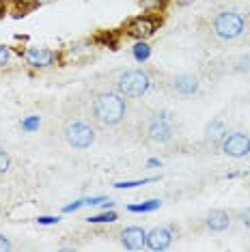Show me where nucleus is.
Returning a JSON list of instances; mask_svg holds the SVG:
<instances>
[{
    "label": "nucleus",
    "mask_w": 250,
    "mask_h": 252,
    "mask_svg": "<svg viewBox=\"0 0 250 252\" xmlns=\"http://www.w3.org/2000/svg\"><path fill=\"white\" fill-rule=\"evenodd\" d=\"M91 110H93V117L99 125H104V127H117L127 117V99L119 91L117 93L101 91V93L93 97Z\"/></svg>",
    "instance_id": "obj_1"
},
{
    "label": "nucleus",
    "mask_w": 250,
    "mask_h": 252,
    "mask_svg": "<svg viewBox=\"0 0 250 252\" xmlns=\"http://www.w3.org/2000/svg\"><path fill=\"white\" fill-rule=\"evenodd\" d=\"M151 89V76L143 69H127L117 78V91L125 99H138Z\"/></svg>",
    "instance_id": "obj_2"
},
{
    "label": "nucleus",
    "mask_w": 250,
    "mask_h": 252,
    "mask_svg": "<svg viewBox=\"0 0 250 252\" xmlns=\"http://www.w3.org/2000/svg\"><path fill=\"white\" fill-rule=\"evenodd\" d=\"M246 22L237 11H220L214 18V32L216 37L224 39V41H233L244 32Z\"/></svg>",
    "instance_id": "obj_3"
},
{
    "label": "nucleus",
    "mask_w": 250,
    "mask_h": 252,
    "mask_svg": "<svg viewBox=\"0 0 250 252\" xmlns=\"http://www.w3.org/2000/svg\"><path fill=\"white\" fill-rule=\"evenodd\" d=\"M62 136H65L67 145L73 147V149H89L91 145L97 138V131L95 127L87 121H69L62 129Z\"/></svg>",
    "instance_id": "obj_4"
},
{
    "label": "nucleus",
    "mask_w": 250,
    "mask_h": 252,
    "mask_svg": "<svg viewBox=\"0 0 250 252\" xmlns=\"http://www.w3.org/2000/svg\"><path fill=\"white\" fill-rule=\"evenodd\" d=\"M173 129H175V114L170 110H160L157 114H153L147 123V138L153 142H168L173 138Z\"/></svg>",
    "instance_id": "obj_5"
},
{
    "label": "nucleus",
    "mask_w": 250,
    "mask_h": 252,
    "mask_svg": "<svg viewBox=\"0 0 250 252\" xmlns=\"http://www.w3.org/2000/svg\"><path fill=\"white\" fill-rule=\"evenodd\" d=\"M222 153L229 158H246L250 156V136L235 131V134H226L222 140Z\"/></svg>",
    "instance_id": "obj_6"
},
{
    "label": "nucleus",
    "mask_w": 250,
    "mask_h": 252,
    "mask_svg": "<svg viewBox=\"0 0 250 252\" xmlns=\"http://www.w3.org/2000/svg\"><path fill=\"white\" fill-rule=\"evenodd\" d=\"M157 28V18H151V15H140V18H134L127 24V35L138 39V41H145L147 37H151Z\"/></svg>",
    "instance_id": "obj_7"
},
{
    "label": "nucleus",
    "mask_w": 250,
    "mask_h": 252,
    "mask_svg": "<svg viewBox=\"0 0 250 252\" xmlns=\"http://www.w3.org/2000/svg\"><path fill=\"white\" fill-rule=\"evenodd\" d=\"M173 244V233L166 226H157L147 233V248L149 250H166Z\"/></svg>",
    "instance_id": "obj_8"
},
{
    "label": "nucleus",
    "mask_w": 250,
    "mask_h": 252,
    "mask_svg": "<svg viewBox=\"0 0 250 252\" xmlns=\"http://www.w3.org/2000/svg\"><path fill=\"white\" fill-rule=\"evenodd\" d=\"M121 244L127 250H140L143 246H147V233L140 226H127L121 233Z\"/></svg>",
    "instance_id": "obj_9"
},
{
    "label": "nucleus",
    "mask_w": 250,
    "mask_h": 252,
    "mask_svg": "<svg viewBox=\"0 0 250 252\" xmlns=\"http://www.w3.org/2000/svg\"><path fill=\"white\" fill-rule=\"evenodd\" d=\"M24 59L31 67H50L54 63V52H50V50L45 48H28L24 52Z\"/></svg>",
    "instance_id": "obj_10"
},
{
    "label": "nucleus",
    "mask_w": 250,
    "mask_h": 252,
    "mask_svg": "<svg viewBox=\"0 0 250 252\" xmlns=\"http://www.w3.org/2000/svg\"><path fill=\"white\" fill-rule=\"evenodd\" d=\"M205 226L214 233H222L231 226V216L224 209H212L205 216Z\"/></svg>",
    "instance_id": "obj_11"
},
{
    "label": "nucleus",
    "mask_w": 250,
    "mask_h": 252,
    "mask_svg": "<svg viewBox=\"0 0 250 252\" xmlns=\"http://www.w3.org/2000/svg\"><path fill=\"white\" fill-rule=\"evenodd\" d=\"M198 78L196 76H190V73H181V76H177L173 80V89H175V93H179V95H184V97H190V95H194L198 93Z\"/></svg>",
    "instance_id": "obj_12"
},
{
    "label": "nucleus",
    "mask_w": 250,
    "mask_h": 252,
    "mask_svg": "<svg viewBox=\"0 0 250 252\" xmlns=\"http://www.w3.org/2000/svg\"><path fill=\"white\" fill-rule=\"evenodd\" d=\"M224 136H226V125L222 123V121H212L205 127V142H222L224 140Z\"/></svg>",
    "instance_id": "obj_13"
},
{
    "label": "nucleus",
    "mask_w": 250,
    "mask_h": 252,
    "mask_svg": "<svg viewBox=\"0 0 250 252\" xmlns=\"http://www.w3.org/2000/svg\"><path fill=\"white\" fill-rule=\"evenodd\" d=\"M162 205V200L160 198H151V200H147V203L143 205H129V211H134V214H145V211H153V209H157Z\"/></svg>",
    "instance_id": "obj_14"
},
{
    "label": "nucleus",
    "mask_w": 250,
    "mask_h": 252,
    "mask_svg": "<svg viewBox=\"0 0 250 252\" xmlns=\"http://www.w3.org/2000/svg\"><path fill=\"white\" fill-rule=\"evenodd\" d=\"M149 56H151V48L145 41H138V43L134 45V59L138 61V63H145Z\"/></svg>",
    "instance_id": "obj_15"
},
{
    "label": "nucleus",
    "mask_w": 250,
    "mask_h": 252,
    "mask_svg": "<svg viewBox=\"0 0 250 252\" xmlns=\"http://www.w3.org/2000/svg\"><path fill=\"white\" fill-rule=\"evenodd\" d=\"M39 125H41V119L39 117H28V119L22 121V127H24L26 131H35V129H39Z\"/></svg>",
    "instance_id": "obj_16"
},
{
    "label": "nucleus",
    "mask_w": 250,
    "mask_h": 252,
    "mask_svg": "<svg viewBox=\"0 0 250 252\" xmlns=\"http://www.w3.org/2000/svg\"><path fill=\"white\" fill-rule=\"evenodd\" d=\"M151 181H157V177H149V179H143V181H119L115 183V188H136V186H145V183H151Z\"/></svg>",
    "instance_id": "obj_17"
},
{
    "label": "nucleus",
    "mask_w": 250,
    "mask_h": 252,
    "mask_svg": "<svg viewBox=\"0 0 250 252\" xmlns=\"http://www.w3.org/2000/svg\"><path fill=\"white\" fill-rule=\"evenodd\" d=\"M117 220V214L115 211H110V214H99V216H91L89 218V222H115Z\"/></svg>",
    "instance_id": "obj_18"
},
{
    "label": "nucleus",
    "mask_w": 250,
    "mask_h": 252,
    "mask_svg": "<svg viewBox=\"0 0 250 252\" xmlns=\"http://www.w3.org/2000/svg\"><path fill=\"white\" fill-rule=\"evenodd\" d=\"M11 166V158L4 151H0V173H7Z\"/></svg>",
    "instance_id": "obj_19"
},
{
    "label": "nucleus",
    "mask_w": 250,
    "mask_h": 252,
    "mask_svg": "<svg viewBox=\"0 0 250 252\" xmlns=\"http://www.w3.org/2000/svg\"><path fill=\"white\" fill-rule=\"evenodd\" d=\"M140 4H143L145 9H160L164 4V0H138Z\"/></svg>",
    "instance_id": "obj_20"
},
{
    "label": "nucleus",
    "mask_w": 250,
    "mask_h": 252,
    "mask_svg": "<svg viewBox=\"0 0 250 252\" xmlns=\"http://www.w3.org/2000/svg\"><path fill=\"white\" fill-rule=\"evenodd\" d=\"M9 59H11L9 48H7V45H0V67H4V65H7Z\"/></svg>",
    "instance_id": "obj_21"
},
{
    "label": "nucleus",
    "mask_w": 250,
    "mask_h": 252,
    "mask_svg": "<svg viewBox=\"0 0 250 252\" xmlns=\"http://www.w3.org/2000/svg\"><path fill=\"white\" fill-rule=\"evenodd\" d=\"M37 222H39V224H54V222H59V218H54V216H41V218H37Z\"/></svg>",
    "instance_id": "obj_22"
},
{
    "label": "nucleus",
    "mask_w": 250,
    "mask_h": 252,
    "mask_svg": "<svg viewBox=\"0 0 250 252\" xmlns=\"http://www.w3.org/2000/svg\"><path fill=\"white\" fill-rule=\"evenodd\" d=\"M82 205H84V200H76V203L67 205V207H65V209H62V211H65V214H69V211H76V209H80V207H82Z\"/></svg>",
    "instance_id": "obj_23"
},
{
    "label": "nucleus",
    "mask_w": 250,
    "mask_h": 252,
    "mask_svg": "<svg viewBox=\"0 0 250 252\" xmlns=\"http://www.w3.org/2000/svg\"><path fill=\"white\" fill-rule=\"evenodd\" d=\"M4 250H11V242L4 235H0V252H4Z\"/></svg>",
    "instance_id": "obj_24"
},
{
    "label": "nucleus",
    "mask_w": 250,
    "mask_h": 252,
    "mask_svg": "<svg viewBox=\"0 0 250 252\" xmlns=\"http://www.w3.org/2000/svg\"><path fill=\"white\" fill-rule=\"evenodd\" d=\"M242 222H244V226H248V228H250V207L242 211Z\"/></svg>",
    "instance_id": "obj_25"
},
{
    "label": "nucleus",
    "mask_w": 250,
    "mask_h": 252,
    "mask_svg": "<svg viewBox=\"0 0 250 252\" xmlns=\"http://www.w3.org/2000/svg\"><path fill=\"white\" fill-rule=\"evenodd\" d=\"M240 65H244V67H240V69L250 71V56H246V59H242V61H240Z\"/></svg>",
    "instance_id": "obj_26"
}]
</instances>
